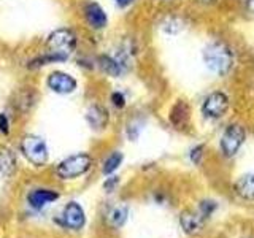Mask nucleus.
I'll list each match as a JSON object with an SVG mask.
<instances>
[{
  "instance_id": "f257e3e1",
  "label": "nucleus",
  "mask_w": 254,
  "mask_h": 238,
  "mask_svg": "<svg viewBox=\"0 0 254 238\" xmlns=\"http://www.w3.org/2000/svg\"><path fill=\"white\" fill-rule=\"evenodd\" d=\"M202 56L206 68L218 76L229 75V71L232 70L235 62L232 48L224 42H219V40H214V42H210L206 45L203 48Z\"/></svg>"
},
{
  "instance_id": "f03ea898",
  "label": "nucleus",
  "mask_w": 254,
  "mask_h": 238,
  "mask_svg": "<svg viewBox=\"0 0 254 238\" xmlns=\"http://www.w3.org/2000/svg\"><path fill=\"white\" fill-rule=\"evenodd\" d=\"M91 167H92V157L86 153H79L64 159L58 165V169H56V173L62 179H73L87 173Z\"/></svg>"
},
{
  "instance_id": "7ed1b4c3",
  "label": "nucleus",
  "mask_w": 254,
  "mask_h": 238,
  "mask_svg": "<svg viewBox=\"0 0 254 238\" xmlns=\"http://www.w3.org/2000/svg\"><path fill=\"white\" fill-rule=\"evenodd\" d=\"M46 48L50 53L62 56V58H68L76 48V35L73 30L70 29H56L51 32L50 37L46 40Z\"/></svg>"
},
{
  "instance_id": "20e7f679",
  "label": "nucleus",
  "mask_w": 254,
  "mask_h": 238,
  "mask_svg": "<svg viewBox=\"0 0 254 238\" xmlns=\"http://www.w3.org/2000/svg\"><path fill=\"white\" fill-rule=\"evenodd\" d=\"M21 153L32 165L42 167L48 162V146L38 135H26L21 140Z\"/></svg>"
},
{
  "instance_id": "39448f33",
  "label": "nucleus",
  "mask_w": 254,
  "mask_h": 238,
  "mask_svg": "<svg viewBox=\"0 0 254 238\" xmlns=\"http://www.w3.org/2000/svg\"><path fill=\"white\" fill-rule=\"evenodd\" d=\"M246 140V132L245 127L240 124H230L226 127V130L222 132V137L219 141V146L222 154L226 157H232L235 156L240 148L243 146V143Z\"/></svg>"
},
{
  "instance_id": "423d86ee",
  "label": "nucleus",
  "mask_w": 254,
  "mask_h": 238,
  "mask_svg": "<svg viewBox=\"0 0 254 238\" xmlns=\"http://www.w3.org/2000/svg\"><path fill=\"white\" fill-rule=\"evenodd\" d=\"M229 107H230V100L227 97V94L222 91H213L203 99L202 113L205 118L219 119L227 113Z\"/></svg>"
},
{
  "instance_id": "0eeeda50",
  "label": "nucleus",
  "mask_w": 254,
  "mask_h": 238,
  "mask_svg": "<svg viewBox=\"0 0 254 238\" xmlns=\"http://www.w3.org/2000/svg\"><path fill=\"white\" fill-rule=\"evenodd\" d=\"M46 84L53 92L61 94V95H67V94L75 92V89L78 87V83L73 76L70 73H65V71H59V70L50 73V76L46 79Z\"/></svg>"
},
{
  "instance_id": "6e6552de",
  "label": "nucleus",
  "mask_w": 254,
  "mask_h": 238,
  "mask_svg": "<svg viewBox=\"0 0 254 238\" xmlns=\"http://www.w3.org/2000/svg\"><path fill=\"white\" fill-rule=\"evenodd\" d=\"M84 19L87 22V26L94 30H102L107 27L108 24V16L105 10L97 3V2H87L83 8Z\"/></svg>"
},
{
  "instance_id": "1a4fd4ad",
  "label": "nucleus",
  "mask_w": 254,
  "mask_h": 238,
  "mask_svg": "<svg viewBox=\"0 0 254 238\" xmlns=\"http://www.w3.org/2000/svg\"><path fill=\"white\" fill-rule=\"evenodd\" d=\"M86 222L84 211L76 202H70L62 211V224L71 229V230H79Z\"/></svg>"
},
{
  "instance_id": "9d476101",
  "label": "nucleus",
  "mask_w": 254,
  "mask_h": 238,
  "mask_svg": "<svg viewBox=\"0 0 254 238\" xmlns=\"http://www.w3.org/2000/svg\"><path fill=\"white\" fill-rule=\"evenodd\" d=\"M86 121H87V124L91 125V129L103 130L108 125V121H110L108 110L103 105L94 103V105H91L86 111Z\"/></svg>"
},
{
  "instance_id": "9b49d317",
  "label": "nucleus",
  "mask_w": 254,
  "mask_h": 238,
  "mask_svg": "<svg viewBox=\"0 0 254 238\" xmlns=\"http://www.w3.org/2000/svg\"><path fill=\"white\" fill-rule=\"evenodd\" d=\"M97 62H99V67H100V70L103 71V73L111 76V78H119L127 71V68L123 65L121 60H119L116 56L102 54Z\"/></svg>"
},
{
  "instance_id": "f8f14e48",
  "label": "nucleus",
  "mask_w": 254,
  "mask_h": 238,
  "mask_svg": "<svg viewBox=\"0 0 254 238\" xmlns=\"http://www.w3.org/2000/svg\"><path fill=\"white\" fill-rule=\"evenodd\" d=\"M59 194L54 192V190L50 189H34L32 192H29L27 195V202L32 208L35 210H42L43 206H46L48 203H51L54 200H58Z\"/></svg>"
},
{
  "instance_id": "ddd939ff",
  "label": "nucleus",
  "mask_w": 254,
  "mask_h": 238,
  "mask_svg": "<svg viewBox=\"0 0 254 238\" xmlns=\"http://www.w3.org/2000/svg\"><path fill=\"white\" fill-rule=\"evenodd\" d=\"M181 227L185 229V232L189 235H197L202 232L203 229V218L198 216L197 213L192 211H185L180 218Z\"/></svg>"
},
{
  "instance_id": "4468645a",
  "label": "nucleus",
  "mask_w": 254,
  "mask_h": 238,
  "mask_svg": "<svg viewBox=\"0 0 254 238\" xmlns=\"http://www.w3.org/2000/svg\"><path fill=\"white\" fill-rule=\"evenodd\" d=\"M235 190L245 200H254V173H246L235 182Z\"/></svg>"
},
{
  "instance_id": "2eb2a0df",
  "label": "nucleus",
  "mask_w": 254,
  "mask_h": 238,
  "mask_svg": "<svg viewBox=\"0 0 254 238\" xmlns=\"http://www.w3.org/2000/svg\"><path fill=\"white\" fill-rule=\"evenodd\" d=\"M16 170V157L13 151L6 146H0V173L10 177Z\"/></svg>"
},
{
  "instance_id": "dca6fc26",
  "label": "nucleus",
  "mask_w": 254,
  "mask_h": 238,
  "mask_svg": "<svg viewBox=\"0 0 254 238\" xmlns=\"http://www.w3.org/2000/svg\"><path fill=\"white\" fill-rule=\"evenodd\" d=\"M123 159H124V156H123L121 151H115V153H111L105 161H103V165H102L103 175L115 173L119 169V165L123 164Z\"/></svg>"
},
{
  "instance_id": "f3484780",
  "label": "nucleus",
  "mask_w": 254,
  "mask_h": 238,
  "mask_svg": "<svg viewBox=\"0 0 254 238\" xmlns=\"http://www.w3.org/2000/svg\"><path fill=\"white\" fill-rule=\"evenodd\" d=\"M127 219V208L126 206H116L110 211L108 221L113 227H121Z\"/></svg>"
},
{
  "instance_id": "a211bd4d",
  "label": "nucleus",
  "mask_w": 254,
  "mask_h": 238,
  "mask_svg": "<svg viewBox=\"0 0 254 238\" xmlns=\"http://www.w3.org/2000/svg\"><path fill=\"white\" fill-rule=\"evenodd\" d=\"M110 100H111V103H113V107L118 108V110H123L126 107V103H127L126 95L121 91H115L113 94L110 95Z\"/></svg>"
},
{
  "instance_id": "6ab92c4d",
  "label": "nucleus",
  "mask_w": 254,
  "mask_h": 238,
  "mask_svg": "<svg viewBox=\"0 0 254 238\" xmlns=\"http://www.w3.org/2000/svg\"><path fill=\"white\" fill-rule=\"evenodd\" d=\"M202 157H203V146L198 145V146L192 148V151H190V161H192L195 165H200Z\"/></svg>"
},
{
  "instance_id": "aec40b11",
  "label": "nucleus",
  "mask_w": 254,
  "mask_h": 238,
  "mask_svg": "<svg viewBox=\"0 0 254 238\" xmlns=\"http://www.w3.org/2000/svg\"><path fill=\"white\" fill-rule=\"evenodd\" d=\"M138 133H140V127L135 122L129 124V127H127V137H129L130 140H137Z\"/></svg>"
},
{
  "instance_id": "412c9836",
  "label": "nucleus",
  "mask_w": 254,
  "mask_h": 238,
  "mask_svg": "<svg viewBox=\"0 0 254 238\" xmlns=\"http://www.w3.org/2000/svg\"><path fill=\"white\" fill-rule=\"evenodd\" d=\"M0 132L2 133H8L10 132V121L5 113H0Z\"/></svg>"
},
{
  "instance_id": "4be33fe9",
  "label": "nucleus",
  "mask_w": 254,
  "mask_h": 238,
  "mask_svg": "<svg viewBox=\"0 0 254 238\" xmlns=\"http://www.w3.org/2000/svg\"><path fill=\"white\" fill-rule=\"evenodd\" d=\"M118 184V178L116 177H111L105 181V189H107V192H111L113 190V187Z\"/></svg>"
},
{
  "instance_id": "5701e85b",
  "label": "nucleus",
  "mask_w": 254,
  "mask_h": 238,
  "mask_svg": "<svg viewBox=\"0 0 254 238\" xmlns=\"http://www.w3.org/2000/svg\"><path fill=\"white\" fill-rule=\"evenodd\" d=\"M115 3L119 6V8H127L135 3V0H115Z\"/></svg>"
},
{
  "instance_id": "b1692460",
  "label": "nucleus",
  "mask_w": 254,
  "mask_h": 238,
  "mask_svg": "<svg viewBox=\"0 0 254 238\" xmlns=\"http://www.w3.org/2000/svg\"><path fill=\"white\" fill-rule=\"evenodd\" d=\"M245 8L248 10L251 14H254V0H245Z\"/></svg>"
},
{
  "instance_id": "393cba45",
  "label": "nucleus",
  "mask_w": 254,
  "mask_h": 238,
  "mask_svg": "<svg viewBox=\"0 0 254 238\" xmlns=\"http://www.w3.org/2000/svg\"><path fill=\"white\" fill-rule=\"evenodd\" d=\"M202 2H208V3H213V2H216V0H202Z\"/></svg>"
}]
</instances>
